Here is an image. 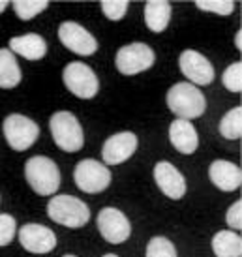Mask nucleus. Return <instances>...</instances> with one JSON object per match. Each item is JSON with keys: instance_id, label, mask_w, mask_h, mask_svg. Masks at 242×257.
<instances>
[{"instance_id": "f257e3e1", "label": "nucleus", "mask_w": 242, "mask_h": 257, "mask_svg": "<svg viewBox=\"0 0 242 257\" xmlns=\"http://www.w3.org/2000/svg\"><path fill=\"white\" fill-rule=\"evenodd\" d=\"M167 107L171 109L178 118H197L205 113L207 100L199 88L192 83H177L167 92Z\"/></svg>"}, {"instance_id": "f03ea898", "label": "nucleus", "mask_w": 242, "mask_h": 257, "mask_svg": "<svg viewBox=\"0 0 242 257\" xmlns=\"http://www.w3.org/2000/svg\"><path fill=\"white\" fill-rule=\"evenodd\" d=\"M25 177L38 195H53L60 186V171L57 164L45 156H32L25 164Z\"/></svg>"}, {"instance_id": "7ed1b4c3", "label": "nucleus", "mask_w": 242, "mask_h": 257, "mask_svg": "<svg viewBox=\"0 0 242 257\" xmlns=\"http://www.w3.org/2000/svg\"><path fill=\"white\" fill-rule=\"evenodd\" d=\"M49 130L55 145L64 152H77L85 145L83 128L77 116L70 111H58L53 114L49 120Z\"/></svg>"}, {"instance_id": "20e7f679", "label": "nucleus", "mask_w": 242, "mask_h": 257, "mask_svg": "<svg viewBox=\"0 0 242 257\" xmlns=\"http://www.w3.org/2000/svg\"><path fill=\"white\" fill-rule=\"evenodd\" d=\"M47 214L53 221L64 227L79 229L90 220V210L85 203L73 195H57L47 203Z\"/></svg>"}, {"instance_id": "39448f33", "label": "nucleus", "mask_w": 242, "mask_h": 257, "mask_svg": "<svg viewBox=\"0 0 242 257\" xmlns=\"http://www.w3.org/2000/svg\"><path fill=\"white\" fill-rule=\"evenodd\" d=\"M154 60H156V55H154L152 47H149L147 43L136 42L128 43L116 51L114 64L122 75H137V73L147 72L149 68H152Z\"/></svg>"}, {"instance_id": "423d86ee", "label": "nucleus", "mask_w": 242, "mask_h": 257, "mask_svg": "<svg viewBox=\"0 0 242 257\" xmlns=\"http://www.w3.org/2000/svg\"><path fill=\"white\" fill-rule=\"evenodd\" d=\"M2 130H4V137H6L8 145L17 152L30 149L40 136V126L32 118L17 113L8 114L4 124H2Z\"/></svg>"}, {"instance_id": "0eeeda50", "label": "nucleus", "mask_w": 242, "mask_h": 257, "mask_svg": "<svg viewBox=\"0 0 242 257\" xmlns=\"http://www.w3.org/2000/svg\"><path fill=\"white\" fill-rule=\"evenodd\" d=\"M62 79H64L66 88L81 100L94 98L98 94V88H100V81L96 77V73L92 72V68H88L83 62H70L64 68Z\"/></svg>"}, {"instance_id": "6e6552de", "label": "nucleus", "mask_w": 242, "mask_h": 257, "mask_svg": "<svg viewBox=\"0 0 242 257\" xmlns=\"http://www.w3.org/2000/svg\"><path fill=\"white\" fill-rule=\"evenodd\" d=\"M73 180L81 192L100 193L111 184V171L96 160H83L73 169Z\"/></svg>"}, {"instance_id": "1a4fd4ad", "label": "nucleus", "mask_w": 242, "mask_h": 257, "mask_svg": "<svg viewBox=\"0 0 242 257\" xmlns=\"http://www.w3.org/2000/svg\"><path fill=\"white\" fill-rule=\"evenodd\" d=\"M58 38H60V42H62L66 49H70L71 53L81 55V57H88V55H94L98 51L96 38L85 27H81L79 23H62L58 27Z\"/></svg>"}, {"instance_id": "9d476101", "label": "nucleus", "mask_w": 242, "mask_h": 257, "mask_svg": "<svg viewBox=\"0 0 242 257\" xmlns=\"http://www.w3.org/2000/svg\"><path fill=\"white\" fill-rule=\"evenodd\" d=\"M96 221H98V229H100L101 236L109 244H122L130 238V233H132L130 221L118 208H101Z\"/></svg>"}, {"instance_id": "9b49d317", "label": "nucleus", "mask_w": 242, "mask_h": 257, "mask_svg": "<svg viewBox=\"0 0 242 257\" xmlns=\"http://www.w3.org/2000/svg\"><path fill=\"white\" fill-rule=\"evenodd\" d=\"M178 66H180V72L184 73V77L190 79V83L195 86L210 85L214 81L212 64L208 62L207 57H203L197 51H182V55L178 58Z\"/></svg>"}, {"instance_id": "f8f14e48", "label": "nucleus", "mask_w": 242, "mask_h": 257, "mask_svg": "<svg viewBox=\"0 0 242 257\" xmlns=\"http://www.w3.org/2000/svg\"><path fill=\"white\" fill-rule=\"evenodd\" d=\"M19 242L30 253H49L57 246V236L45 225L40 223H25L19 229Z\"/></svg>"}, {"instance_id": "ddd939ff", "label": "nucleus", "mask_w": 242, "mask_h": 257, "mask_svg": "<svg viewBox=\"0 0 242 257\" xmlns=\"http://www.w3.org/2000/svg\"><path fill=\"white\" fill-rule=\"evenodd\" d=\"M137 150V137L132 132H120L114 134L103 143L101 158L105 165H118L134 156Z\"/></svg>"}, {"instance_id": "4468645a", "label": "nucleus", "mask_w": 242, "mask_h": 257, "mask_svg": "<svg viewBox=\"0 0 242 257\" xmlns=\"http://www.w3.org/2000/svg\"><path fill=\"white\" fill-rule=\"evenodd\" d=\"M154 180L158 188L169 199H182L186 193V180L182 173L169 162H158L154 165Z\"/></svg>"}, {"instance_id": "2eb2a0df", "label": "nucleus", "mask_w": 242, "mask_h": 257, "mask_svg": "<svg viewBox=\"0 0 242 257\" xmlns=\"http://www.w3.org/2000/svg\"><path fill=\"white\" fill-rule=\"evenodd\" d=\"M208 177L218 190L221 192H235L242 184L240 167L227 160H216L208 167Z\"/></svg>"}, {"instance_id": "dca6fc26", "label": "nucleus", "mask_w": 242, "mask_h": 257, "mask_svg": "<svg viewBox=\"0 0 242 257\" xmlns=\"http://www.w3.org/2000/svg\"><path fill=\"white\" fill-rule=\"evenodd\" d=\"M169 141L182 154H193L199 147V137H197V132L193 128V124L184 120V118H177V120L171 122V126H169Z\"/></svg>"}, {"instance_id": "f3484780", "label": "nucleus", "mask_w": 242, "mask_h": 257, "mask_svg": "<svg viewBox=\"0 0 242 257\" xmlns=\"http://www.w3.org/2000/svg\"><path fill=\"white\" fill-rule=\"evenodd\" d=\"M10 51L27 60H40L47 53V43L40 34H25L10 40Z\"/></svg>"}, {"instance_id": "a211bd4d", "label": "nucleus", "mask_w": 242, "mask_h": 257, "mask_svg": "<svg viewBox=\"0 0 242 257\" xmlns=\"http://www.w3.org/2000/svg\"><path fill=\"white\" fill-rule=\"evenodd\" d=\"M171 21V4L164 0H150L145 4V23L152 32H164Z\"/></svg>"}, {"instance_id": "6ab92c4d", "label": "nucleus", "mask_w": 242, "mask_h": 257, "mask_svg": "<svg viewBox=\"0 0 242 257\" xmlns=\"http://www.w3.org/2000/svg\"><path fill=\"white\" fill-rule=\"evenodd\" d=\"M212 251L216 257H240L242 238L235 231H218L212 238Z\"/></svg>"}, {"instance_id": "aec40b11", "label": "nucleus", "mask_w": 242, "mask_h": 257, "mask_svg": "<svg viewBox=\"0 0 242 257\" xmlns=\"http://www.w3.org/2000/svg\"><path fill=\"white\" fill-rule=\"evenodd\" d=\"M21 83V68L10 49H0V88H14Z\"/></svg>"}, {"instance_id": "412c9836", "label": "nucleus", "mask_w": 242, "mask_h": 257, "mask_svg": "<svg viewBox=\"0 0 242 257\" xmlns=\"http://www.w3.org/2000/svg\"><path fill=\"white\" fill-rule=\"evenodd\" d=\"M220 134L225 139L236 141L242 136V107H233L220 122Z\"/></svg>"}, {"instance_id": "4be33fe9", "label": "nucleus", "mask_w": 242, "mask_h": 257, "mask_svg": "<svg viewBox=\"0 0 242 257\" xmlns=\"http://www.w3.org/2000/svg\"><path fill=\"white\" fill-rule=\"evenodd\" d=\"M12 6H14L15 15L21 21H30L32 17L42 14L43 10H47L49 2H45V0H15L12 2Z\"/></svg>"}, {"instance_id": "5701e85b", "label": "nucleus", "mask_w": 242, "mask_h": 257, "mask_svg": "<svg viewBox=\"0 0 242 257\" xmlns=\"http://www.w3.org/2000/svg\"><path fill=\"white\" fill-rule=\"evenodd\" d=\"M147 257H177V248L165 236H154L147 244Z\"/></svg>"}, {"instance_id": "b1692460", "label": "nucleus", "mask_w": 242, "mask_h": 257, "mask_svg": "<svg viewBox=\"0 0 242 257\" xmlns=\"http://www.w3.org/2000/svg\"><path fill=\"white\" fill-rule=\"evenodd\" d=\"M221 83L229 92H242V62H233L221 75Z\"/></svg>"}, {"instance_id": "393cba45", "label": "nucleus", "mask_w": 242, "mask_h": 257, "mask_svg": "<svg viewBox=\"0 0 242 257\" xmlns=\"http://www.w3.org/2000/svg\"><path fill=\"white\" fill-rule=\"evenodd\" d=\"M197 10L201 12H212L218 15H231L235 10V2L233 0H197L195 2Z\"/></svg>"}, {"instance_id": "a878e982", "label": "nucleus", "mask_w": 242, "mask_h": 257, "mask_svg": "<svg viewBox=\"0 0 242 257\" xmlns=\"http://www.w3.org/2000/svg\"><path fill=\"white\" fill-rule=\"evenodd\" d=\"M130 2L128 0H103L101 2V12L107 19L111 21H120L128 12Z\"/></svg>"}, {"instance_id": "bb28decb", "label": "nucleus", "mask_w": 242, "mask_h": 257, "mask_svg": "<svg viewBox=\"0 0 242 257\" xmlns=\"http://www.w3.org/2000/svg\"><path fill=\"white\" fill-rule=\"evenodd\" d=\"M15 233H17V223L14 216L0 214V248L12 242Z\"/></svg>"}, {"instance_id": "cd10ccee", "label": "nucleus", "mask_w": 242, "mask_h": 257, "mask_svg": "<svg viewBox=\"0 0 242 257\" xmlns=\"http://www.w3.org/2000/svg\"><path fill=\"white\" fill-rule=\"evenodd\" d=\"M225 220H227V225L229 227H233L235 231L242 229V201H235L231 208L227 210V214H225Z\"/></svg>"}, {"instance_id": "c85d7f7f", "label": "nucleus", "mask_w": 242, "mask_h": 257, "mask_svg": "<svg viewBox=\"0 0 242 257\" xmlns=\"http://www.w3.org/2000/svg\"><path fill=\"white\" fill-rule=\"evenodd\" d=\"M240 38H242V30H238V32H236V36H235V45H236V49H238V51H242Z\"/></svg>"}, {"instance_id": "c756f323", "label": "nucleus", "mask_w": 242, "mask_h": 257, "mask_svg": "<svg viewBox=\"0 0 242 257\" xmlns=\"http://www.w3.org/2000/svg\"><path fill=\"white\" fill-rule=\"evenodd\" d=\"M8 6H10V2H8V0H0V14H2Z\"/></svg>"}, {"instance_id": "7c9ffc66", "label": "nucleus", "mask_w": 242, "mask_h": 257, "mask_svg": "<svg viewBox=\"0 0 242 257\" xmlns=\"http://www.w3.org/2000/svg\"><path fill=\"white\" fill-rule=\"evenodd\" d=\"M103 257H118V255H114V253H105Z\"/></svg>"}, {"instance_id": "2f4dec72", "label": "nucleus", "mask_w": 242, "mask_h": 257, "mask_svg": "<svg viewBox=\"0 0 242 257\" xmlns=\"http://www.w3.org/2000/svg\"><path fill=\"white\" fill-rule=\"evenodd\" d=\"M64 257H75V255H71V253H68V255H64Z\"/></svg>"}]
</instances>
